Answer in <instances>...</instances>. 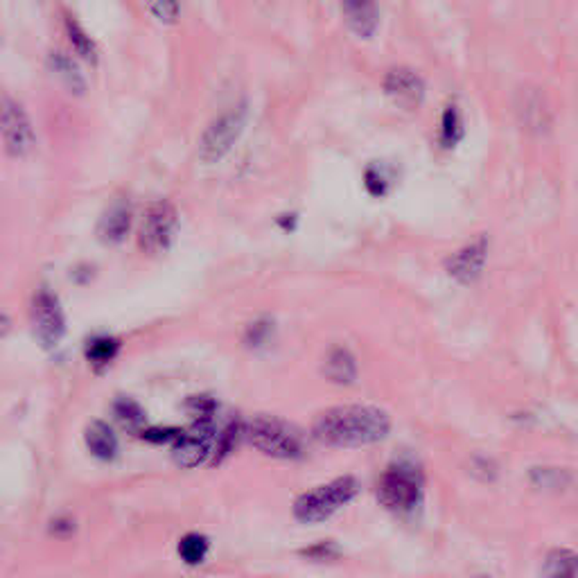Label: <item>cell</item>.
I'll return each instance as SVG.
<instances>
[{
    "label": "cell",
    "mask_w": 578,
    "mask_h": 578,
    "mask_svg": "<svg viewBox=\"0 0 578 578\" xmlns=\"http://www.w3.org/2000/svg\"><path fill=\"white\" fill-rule=\"evenodd\" d=\"M179 434H181V431L174 430V427H165V430H147V431H143V439L152 440V443H174Z\"/></svg>",
    "instance_id": "obj_28"
},
{
    "label": "cell",
    "mask_w": 578,
    "mask_h": 578,
    "mask_svg": "<svg viewBox=\"0 0 578 578\" xmlns=\"http://www.w3.org/2000/svg\"><path fill=\"white\" fill-rule=\"evenodd\" d=\"M131 229V208L127 201H115L102 215L100 226H97V233H100V239L106 244H118L127 238Z\"/></svg>",
    "instance_id": "obj_15"
},
{
    "label": "cell",
    "mask_w": 578,
    "mask_h": 578,
    "mask_svg": "<svg viewBox=\"0 0 578 578\" xmlns=\"http://www.w3.org/2000/svg\"><path fill=\"white\" fill-rule=\"evenodd\" d=\"M323 373L330 382L337 384H350L357 378V364L355 357L344 348H332L325 357Z\"/></svg>",
    "instance_id": "obj_17"
},
{
    "label": "cell",
    "mask_w": 578,
    "mask_h": 578,
    "mask_svg": "<svg viewBox=\"0 0 578 578\" xmlns=\"http://www.w3.org/2000/svg\"><path fill=\"white\" fill-rule=\"evenodd\" d=\"M303 554L312 556V558H316V560H335L337 556H339V549H337L335 542L325 540V542H321V545L312 547V549H306Z\"/></svg>",
    "instance_id": "obj_27"
},
{
    "label": "cell",
    "mask_w": 578,
    "mask_h": 578,
    "mask_svg": "<svg viewBox=\"0 0 578 578\" xmlns=\"http://www.w3.org/2000/svg\"><path fill=\"white\" fill-rule=\"evenodd\" d=\"M384 93L402 109H418L425 100V81L414 71L393 68L384 77Z\"/></svg>",
    "instance_id": "obj_10"
},
{
    "label": "cell",
    "mask_w": 578,
    "mask_h": 578,
    "mask_svg": "<svg viewBox=\"0 0 578 578\" xmlns=\"http://www.w3.org/2000/svg\"><path fill=\"white\" fill-rule=\"evenodd\" d=\"M46 63H48L50 72L57 77L59 84H62L68 93H72V96H84V91H87V77L81 72L80 59H77L75 54L66 53V50H50Z\"/></svg>",
    "instance_id": "obj_14"
},
{
    "label": "cell",
    "mask_w": 578,
    "mask_h": 578,
    "mask_svg": "<svg viewBox=\"0 0 578 578\" xmlns=\"http://www.w3.org/2000/svg\"><path fill=\"white\" fill-rule=\"evenodd\" d=\"M10 328H12L10 316H7L5 312H0V339H3V337H5L7 332H10Z\"/></svg>",
    "instance_id": "obj_30"
},
{
    "label": "cell",
    "mask_w": 578,
    "mask_h": 578,
    "mask_svg": "<svg viewBox=\"0 0 578 578\" xmlns=\"http://www.w3.org/2000/svg\"><path fill=\"white\" fill-rule=\"evenodd\" d=\"M208 540L199 533H188L183 535L179 542V556L186 560L188 565H199L204 563V558L208 556Z\"/></svg>",
    "instance_id": "obj_23"
},
{
    "label": "cell",
    "mask_w": 578,
    "mask_h": 578,
    "mask_svg": "<svg viewBox=\"0 0 578 578\" xmlns=\"http://www.w3.org/2000/svg\"><path fill=\"white\" fill-rule=\"evenodd\" d=\"M391 418L371 405H341L325 409L312 425V434L328 448H362L387 439Z\"/></svg>",
    "instance_id": "obj_1"
},
{
    "label": "cell",
    "mask_w": 578,
    "mask_h": 578,
    "mask_svg": "<svg viewBox=\"0 0 578 578\" xmlns=\"http://www.w3.org/2000/svg\"><path fill=\"white\" fill-rule=\"evenodd\" d=\"M359 492V482L355 477H339L303 492L294 502V517L303 524H319L335 515L337 511L353 502Z\"/></svg>",
    "instance_id": "obj_2"
},
{
    "label": "cell",
    "mask_w": 578,
    "mask_h": 578,
    "mask_svg": "<svg viewBox=\"0 0 578 578\" xmlns=\"http://www.w3.org/2000/svg\"><path fill=\"white\" fill-rule=\"evenodd\" d=\"M179 215L170 201H156L147 208L138 230L140 249L149 255L165 254L177 235Z\"/></svg>",
    "instance_id": "obj_7"
},
{
    "label": "cell",
    "mask_w": 578,
    "mask_h": 578,
    "mask_svg": "<svg viewBox=\"0 0 578 578\" xmlns=\"http://www.w3.org/2000/svg\"><path fill=\"white\" fill-rule=\"evenodd\" d=\"M542 574L551 578H569L578 574V556L567 549H556L547 556Z\"/></svg>",
    "instance_id": "obj_19"
},
{
    "label": "cell",
    "mask_w": 578,
    "mask_h": 578,
    "mask_svg": "<svg viewBox=\"0 0 578 578\" xmlns=\"http://www.w3.org/2000/svg\"><path fill=\"white\" fill-rule=\"evenodd\" d=\"M364 186L373 197H384L389 192V177L378 168V165H371V168L364 172Z\"/></svg>",
    "instance_id": "obj_25"
},
{
    "label": "cell",
    "mask_w": 578,
    "mask_h": 578,
    "mask_svg": "<svg viewBox=\"0 0 578 578\" xmlns=\"http://www.w3.org/2000/svg\"><path fill=\"white\" fill-rule=\"evenodd\" d=\"M34 335L44 348H57L66 335V316L62 303L50 289H38L32 301Z\"/></svg>",
    "instance_id": "obj_8"
},
{
    "label": "cell",
    "mask_w": 578,
    "mask_h": 578,
    "mask_svg": "<svg viewBox=\"0 0 578 578\" xmlns=\"http://www.w3.org/2000/svg\"><path fill=\"white\" fill-rule=\"evenodd\" d=\"M147 12L161 25H177L183 14L181 0H145Z\"/></svg>",
    "instance_id": "obj_22"
},
{
    "label": "cell",
    "mask_w": 578,
    "mask_h": 578,
    "mask_svg": "<svg viewBox=\"0 0 578 578\" xmlns=\"http://www.w3.org/2000/svg\"><path fill=\"white\" fill-rule=\"evenodd\" d=\"M461 138H464V118L457 106L449 105L440 115L439 143L443 149H452L454 145H459Z\"/></svg>",
    "instance_id": "obj_18"
},
{
    "label": "cell",
    "mask_w": 578,
    "mask_h": 578,
    "mask_svg": "<svg viewBox=\"0 0 578 578\" xmlns=\"http://www.w3.org/2000/svg\"><path fill=\"white\" fill-rule=\"evenodd\" d=\"M346 25L359 38H371L380 28L378 0H341Z\"/></svg>",
    "instance_id": "obj_13"
},
{
    "label": "cell",
    "mask_w": 578,
    "mask_h": 578,
    "mask_svg": "<svg viewBox=\"0 0 578 578\" xmlns=\"http://www.w3.org/2000/svg\"><path fill=\"white\" fill-rule=\"evenodd\" d=\"M488 258V242L486 238L474 239L468 247L459 249L457 254H452V258L448 260V273L461 285H470L479 278L483 264Z\"/></svg>",
    "instance_id": "obj_11"
},
{
    "label": "cell",
    "mask_w": 578,
    "mask_h": 578,
    "mask_svg": "<svg viewBox=\"0 0 578 578\" xmlns=\"http://www.w3.org/2000/svg\"><path fill=\"white\" fill-rule=\"evenodd\" d=\"M120 344L113 337H96L87 346V359L93 366H109L118 355Z\"/></svg>",
    "instance_id": "obj_21"
},
{
    "label": "cell",
    "mask_w": 578,
    "mask_h": 578,
    "mask_svg": "<svg viewBox=\"0 0 578 578\" xmlns=\"http://www.w3.org/2000/svg\"><path fill=\"white\" fill-rule=\"evenodd\" d=\"M378 499L389 511H414L423 499L421 474L406 464L391 465L378 482Z\"/></svg>",
    "instance_id": "obj_4"
},
{
    "label": "cell",
    "mask_w": 578,
    "mask_h": 578,
    "mask_svg": "<svg viewBox=\"0 0 578 578\" xmlns=\"http://www.w3.org/2000/svg\"><path fill=\"white\" fill-rule=\"evenodd\" d=\"M269 335H272V323H269V321H258V323L251 325L249 332H247V341H249L251 346H260L269 339Z\"/></svg>",
    "instance_id": "obj_26"
},
{
    "label": "cell",
    "mask_w": 578,
    "mask_h": 578,
    "mask_svg": "<svg viewBox=\"0 0 578 578\" xmlns=\"http://www.w3.org/2000/svg\"><path fill=\"white\" fill-rule=\"evenodd\" d=\"M297 215H281L278 217V226H281L282 230H287V233H292L294 226H297Z\"/></svg>",
    "instance_id": "obj_29"
},
{
    "label": "cell",
    "mask_w": 578,
    "mask_h": 578,
    "mask_svg": "<svg viewBox=\"0 0 578 578\" xmlns=\"http://www.w3.org/2000/svg\"><path fill=\"white\" fill-rule=\"evenodd\" d=\"M113 416L120 425L130 431H140L145 425V411L143 406L138 405L131 398H120L113 405Z\"/></svg>",
    "instance_id": "obj_20"
},
{
    "label": "cell",
    "mask_w": 578,
    "mask_h": 578,
    "mask_svg": "<svg viewBox=\"0 0 578 578\" xmlns=\"http://www.w3.org/2000/svg\"><path fill=\"white\" fill-rule=\"evenodd\" d=\"M217 430L213 421H195L192 430L181 431L174 440V461L183 468H197L205 464L215 452Z\"/></svg>",
    "instance_id": "obj_9"
},
{
    "label": "cell",
    "mask_w": 578,
    "mask_h": 578,
    "mask_svg": "<svg viewBox=\"0 0 578 578\" xmlns=\"http://www.w3.org/2000/svg\"><path fill=\"white\" fill-rule=\"evenodd\" d=\"M84 440H87V448L91 449L93 457H97V459L102 461L113 459L115 452H118V439H115L113 430L102 421L91 423V425L87 427Z\"/></svg>",
    "instance_id": "obj_16"
},
{
    "label": "cell",
    "mask_w": 578,
    "mask_h": 578,
    "mask_svg": "<svg viewBox=\"0 0 578 578\" xmlns=\"http://www.w3.org/2000/svg\"><path fill=\"white\" fill-rule=\"evenodd\" d=\"M188 411H190V416L195 418V421H213V416H215V411H217V405L213 398L195 396L188 400Z\"/></svg>",
    "instance_id": "obj_24"
},
{
    "label": "cell",
    "mask_w": 578,
    "mask_h": 578,
    "mask_svg": "<svg viewBox=\"0 0 578 578\" xmlns=\"http://www.w3.org/2000/svg\"><path fill=\"white\" fill-rule=\"evenodd\" d=\"M62 28L71 53L80 62L88 63V66H97V62H100V48H97L96 38L87 32V28L80 23V19L72 12H62Z\"/></svg>",
    "instance_id": "obj_12"
},
{
    "label": "cell",
    "mask_w": 578,
    "mask_h": 578,
    "mask_svg": "<svg viewBox=\"0 0 578 578\" xmlns=\"http://www.w3.org/2000/svg\"><path fill=\"white\" fill-rule=\"evenodd\" d=\"M0 138L5 152L14 158L28 156L37 145V134L28 111L10 96L0 97Z\"/></svg>",
    "instance_id": "obj_6"
},
{
    "label": "cell",
    "mask_w": 578,
    "mask_h": 578,
    "mask_svg": "<svg viewBox=\"0 0 578 578\" xmlns=\"http://www.w3.org/2000/svg\"><path fill=\"white\" fill-rule=\"evenodd\" d=\"M244 434L255 449L267 457L282 461H292L303 457V439L287 423L272 416H258L244 427Z\"/></svg>",
    "instance_id": "obj_3"
},
{
    "label": "cell",
    "mask_w": 578,
    "mask_h": 578,
    "mask_svg": "<svg viewBox=\"0 0 578 578\" xmlns=\"http://www.w3.org/2000/svg\"><path fill=\"white\" fill-rule=\"evenodd\" d=\"M247 125V105H238L213 120L199 140V158L204 163H217L233 149Z\"/></svg>",
    "instance_id": "obj_5"
}]
</instances>
